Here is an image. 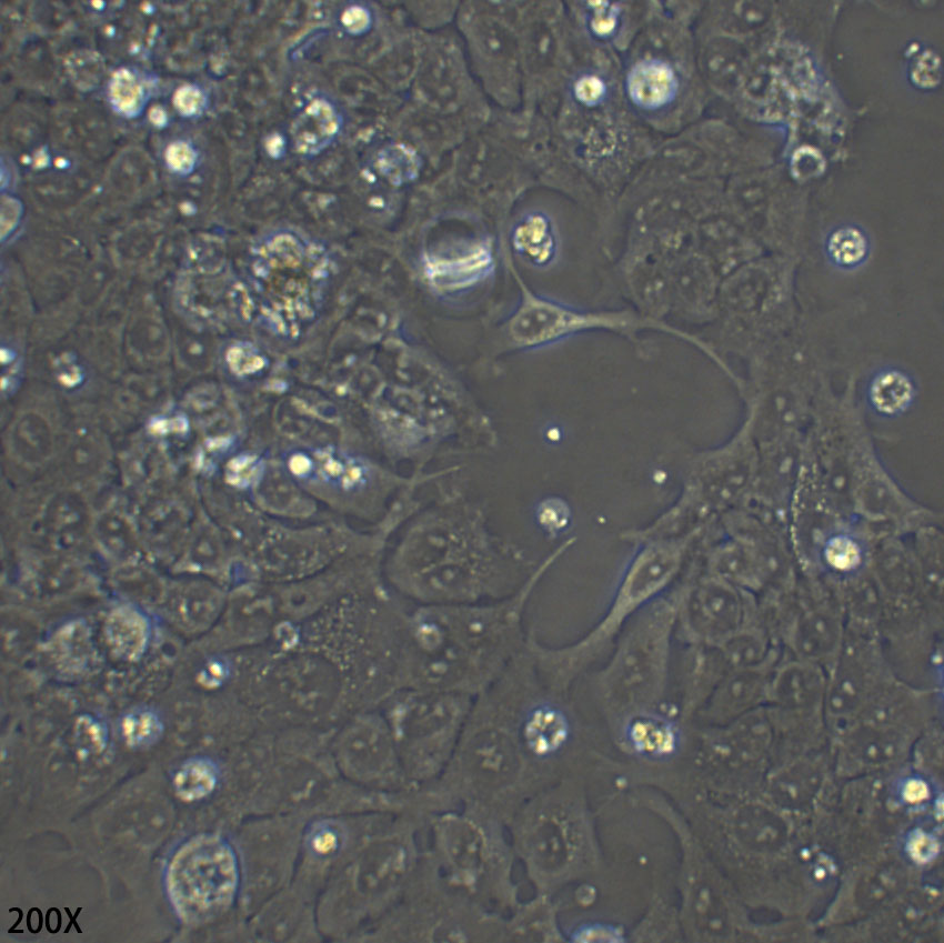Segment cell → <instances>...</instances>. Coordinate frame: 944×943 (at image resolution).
<instances>
[{"instance_id":"2e32d148","label":"cell","mask_w":944,"mask_h":943,"mask_svg":"<svg viewBox=\"0 0 944 943\" xmlns=\"http://www.w3.org/2000/svg\"><path fill=\"white\" fill-rule=\"evenodd\" d=\"M893 676L880 632L846 623L841 648L826 672L823 709L828 739L852 723Z\"/></svg>"},{"instance_id":"c3c4849f","label":"cell","mask_w":944,"mask_h":943,"mask_svg":"<svg viewBox=\"0 0 944 943\" xmlns=\"http://www.w3.org/2000/svg\"><path fill=\"white\" fill-rule=\"evenodd\" d=\"M76 739L82 756L100 754L108 744V730L97 718L82 715L76 724Z\"/></svg>"},{"instance_id":"d6986e66","label":"cell","mask_w":944,"mask_h":943,"mask_svg":"<svg viewBox=\"0 0 944 943\" xmlns=\"http://www.w3.org/2000/svg\"><path fill=\"white\" fill-rule=\"evenodd\" d=\"M756 472V452L744 430L721 448L696 458L680 499L665 519L701 516L734 503L749 489Z\"/></svg>"},{"instance_id":"7c38bea8","label":"cell","mask_w":944,"mask_h":943,"mask_svg":"<svg viewBox=\"0 0 944 943\" xmlns=\"http://www.w3.org/2000/svg\"><path fill=\"white\" fill-rule=\"evenodd\" d=\"M474 698L411 689L391 715V730L406 776L420 786L436 779L449 763Z\"/></svg>"},{"instance_id":"f35d334b","label":"cell","mask_w":944,"mask_h":943,"mask_svg":"<svg viewBox=\"0 0 944 943\" xmlns=\"http://www.w3.org/2000/svg\"><path fill=\"white\" fill-rule=\"evenodd\" d=\"M217 764L208 758H191L184 761L172 778L177 796L184 802L201 801L211 795L219 784Z\"/></svg>"},{"instance_id":"8d00e7d4","label":"cell","mask_w":944,"mask_h":943,"mask_svg":"<svg viewBox=\"0 0 944 943\" xmlns=\"http://www.w3.org/2000/svg\"><path fill=\"white\" fill-rule=\"evenodd\" d=\"M108 641L114 652L127 660H135L145 650L149 624L140 612L120 608L110 614L107 622Z\"/></svg>"},{"instance_id":"b9f144b4","label":"cell","mask_w":944,"mask_h":943,"mask_svg":"<svg viewBox=\"0 0 944 943\" xmlns=\"http://www.w3.org/2000/svg\"><path fill=\"white\" fill-rule=\"evenodd\" d=\"M163 732L160 715L150 708H137L120 720V733L124 743L134 750L147 749L159 741Z\"/></svg>"},{"instance_id":"816d5d0a","label":"cell","mask_w":944,"mask_h":943,"mask_svg":"<svg viewBox=\"0 0 944 943\" xmlns=\"http://www.w3.org/2000/svg\"><path fill=\"white\" fill-rule=\"evenodd\" d=\"M940 77L941 64L938 57L931 51L922 53L912 69V81L920 88L928 89L940 82Z\"/></svg>"},{"instance_id":"681fc988","label":"cell","mask_w":944,"mask_h":943,"mask_svg":"<svg viewBox=\"0 0 944 943\" xmlns=\"http://www.w3.org/2000/svg\"><path fill=\"white\" fill-rule=\"evenodd\" d=\"M340 24L343 31L351 37L364 36L374 24L373 11L368 4L351 3L342 11Z\"/></svg>"},{"instance_id":"cb8c5ba5","label":"cell","mask_w":944,"mask_h":943,"mask_svg":"<svg viewBox=\"0 0 944 943\" xmlns=\"http://www.w3.org/2000/svg\"><path fill=\"white\" fill-rule=\"evenodd\" d=\"M825 688L823 668L787 655L770 676L765 706L791 715H824Z\"/></svg>"},{"instance_id":"83f0119b","label":"cell","mask_w":944,"mask_h":943,"mask_svg":"<svg viewBox=\"0 0 944 943\" xmlns=\"http://www.w3.org/2000/svg\"><path fill=\"white\" fill-rule=\"evenodd\" d=\"M343 118L337 106L324 97L310 99L294 117L291 137L298 153L314 157L339 137Z\"/></svg>"},{"instance_id":"ee69618b","label":"cell","mask_w":944,"mask_h":943,"mask_svg":"<svg viewBox=\"0 0 944 943\" xmlns=\"http://www.w3.org/2000/svg\"><path fill=\"white\" fill-rule=\"evenodd\" d=\"M564 932L566 942H627V929L624 925L602 920L581 921L564 927Z\"/></svg>"},{"instance_id":"5bb4252c","label":"cell","mask_w":944,"mask_h":943,"mask_svg":"<svg viewBox=\"0 0 944 943\" xmlns=\"http://www.w3.org/2000/svg\"><path fill=\"white\" fill-rule=\"evenodd\" d=\"M521 303L508 322L513 343L523 349L551 344L586 331L604 330L636 340L656 331L691 343L697 341L669 323L633 310L586 311L532 293L522 287Z\"/></svg>"},{"instance_id":"ac0fdd59","label":"cell","mask_w":944,"mask_h":943,"mask_svg":"<svg viewBox=\"0 0 944 943\" xmlns=\"http://www.w3.org/2000/svg\"><path fill=\"white\" fill-rule=\"evenodd\" d=\"M927 875L888 905L851 925L825 930L821 941L924 943L943 940V889Z\"/></svg>"},{"instance_id":"bcb514c9","label":"cell","mask_w":944,"mask_h":943,"mask_svg":"<svg viewBox=\"0 0 944 943\" xmlns=\"http://www.w3.org/2000/svg\"><path fill=\"white\" fill-rule=\"evenodd\" d=\"M110 98L122 113H135L142 99V89L135 76L129 70L117 71L110 82Z\"/></svg>"},{"instance_id":"7402d4cb","label":"cell","mask_w":944,"mask_h":943,"mask_svg":"<svg viewBox=\"0 0 944 943\" xmlns=\"http://www.w3.org/2000/svg\"><path fill=\"white\" fill-rule=\"evenodd\" d=\"M684 542L675 539H660L646 543L635 554L617 588L615 599L607 615L588 634H597L615 620L657 593L674 576L682 561Z\"/></svg>"},{"instance_id":"5b68a950","label":"cell","mask_w":944,"mask_h":943,"mask_svg":"<svg viewBox=\"0 0 944 943\" xmlns=\"http://www.w3.org/2000/svg\"><path fill=\"white\" fill-rule=\"evenodd\" d=\"M511 554L478 520L441 519L411 545L406 588L425 604H460L505 598Z\"/></svg>"},{"instance_id":"8992f818","label":"cell","mask_w":944,"mask_h":943,"mask_svg":"<svg viewBox=\"0 0 944 943\" xmlns=\"http://www.w3.org/2000/svg\"><path fill=\"white\" fill-rule=\"evenodd\" d=\"M627 801L661 821L673 834L679 853V913L684 942H756L759 919L717 866L683 815L661 792L627 789Z\"/></svg>"},{"instance_id":"ba28073f","label":"cell","mask_w":944,"mask_h":943,"mask_svg":"<svg viewBox=\"0 0 944 943\" xmlns=\"http://www.w3.org/2000/svg\"><path fill=\"white\" fill-rule=\"evenodd\" d=\"M931 691L893 676L860 715L830 739L837 781L877 774L904 765L914 742L936 719Z\"/></svg>"},{"instance_id":"d590c367","label":"cell","mask_w":944,"mask_h":943,"mask_svg":"<svg viewBox=\"0 0 944 943\" xmlns=\"http://www.w3.org/2000/svg\"><path fill=\"white\" fill-rule=\"evenodd\" d=\"M292 470L301 476L341 485L344 488L359 484L363 469L353 459L335 452L319 451L310 455L299 454L291 460Z\"/></svg>"},{"instance_id":"db71d44e","label":"cell","mask_w":944,"mask_h":943,"mask_svg":"<svg viewBox=\"0 0 944 943\" xmlns=\"http://www.w3.org/2000/svg\"><path fill=\"white\" fill-rule=\"evenodd\" d=\"M229 362L237 373H251L263 367V358L248 344L235 345L229 353Z\"/></svg>"},{"instance_id":"30bf717a","label":"cell","mask_w":944,"mask_h":943,"mask_svg":"<svg viewBox=\"0 0 944 943\" xmlns=\"http://www.w3.org/2000/svg\"><path fill=\"white\" fill-rule=\"evenodd\" d=\"M241 865L234 846L215 833L182 841L169 856L163 886L181 922L198 925L224 913L235 901Z\"/></svg>"},{"instance_id":"9a60e30c","label":"cell","mask_w":944,"mask_h":943,"mask_svg":"<svg viewBox=\"0 0 944 943\" xmlns=\"http://www.w3.org/2000/svg\"><path fill=\"white\" fill-rule=\"evenodd\" d=\"M925 876L906 861L897 844L844 865L814 922L819 934L873 915Z\"/></svg>"},{"instance_id":"60d3db41","label":"cell","mask_w":944,"mask_h":943,"mask_svg":"<svg viewBox=\"0 0 944 943\" xmlns=\"http://www.w3.org/2000/svg\"><path fill=\"white\" fill-rule=\"evenodd\" d=\"M14 457L27 464H41L52 453L53 441L48 427L43 423L18 425L9 441Z\"/></svg>"},{"instance_id":"3957f363","label":"cell","mask_w":944,"mask_h":943,"mask_svg":"<svg viewBox=\"0 0 944 943\" xmlns=\"http://www.w3.org/2000/svg\"><path fill=\"white\" fill-rule=\"evenodd\" d=\"M509 669L474 698L459 743L442 773L420 786L414 805L425 817L461 806L488 810L506 824L548 785L526 758L513 718Z\"/></svg>"},{"instance_id":"4316f807","label":"cell","mask_w":944,"mask_h":943,"mask_svg":"<svg viewBox=\"0 0 944 943\" xmlns=\"http://www.w3.org/2000/svg\"><path fill=\"white\" fill-rule=\"evenodd\" d=\"M871 558L867 539L861 532L834 524L819 542L813 563L842 582L865 572Z\"/></svg>"},{"instance_id":"603a6c76","label":"cell","mask_w":944,"mask_h":943,"mask_svg":"<svg viewBox=\"0 0 944 943\" xmlns=\"http://www.w3.org/2000/svg\"><path fill=\"white\" fill-rule=\"evenodd\" d=\"M348 739L347 760L358 779L388 785L406 776L389 724L383 719L361 716L351 728Z\"/></svg>"},{"instance_id":"d6a6232c","label":"cell","mask_w":944,"mask_h":943,"mask_svg":"<svg viewBox=\"0 0 944 943\" xmlns=\"http://www.w3.org/2000/svg\"><path fill=\"white\" fill-rule=\"evenodd\" d=\"M916 383L905 370L884 367L866 385V400L874 413L893 419L906 413L916 399Z\"/></svg>"},{"instance_id":"52a82bcc","label":"cell","mask_w":944,"mask_h":943,"mask_svg":"<svg viewBox=\"0 0 944 943\" xmlns=\"http://www.w3.org/2000/svg\"><path fill=\"white\" fill-rule=\"evenodd\" d=\"M426 856L454 887L484 906L508 914L522 899L506 823L478 806L426 817Z\"/></svg>"},{"instance_id":"6da1fadb","label":"cell","mask_w":944,"mask_h":943,"mask_svg":"<svg viewBox=\"0 0 944 943\" xmlns=\"http://www.w3.org/2000/svg\"><path fill=\"white\" fill-rule=\"evenodd\" d=\"M563 550L512 594L493 601L425 604L404 622L400 681L411 689L478 696L522 653L526 600Z\"/></svg>"},{"instance_id":"d4e9b609","label":"cell","mask_w":944,"mask_h":943,"mask_svg":"<svg viewBox=\"0 0 944 943\" xmlns=\"http://www.w3.org/2000/svg\"><path fill=\"white\" fill-rule=\"evenodd\" d=\"M619 738L633 756L650 763H669L684 745L679 721L654 709L634 712L619 722Z\"/></svg>"},{"instance_id":"74e56055","label":"cell","mask_w":944,"mask_h":943,"mask_svg":"<svg viewBox=\"0 0 944 943\" xmlns=\"http://www.w3.org/2000/svg\"><path fill=\"white\" fill-rule=\"evenodd\" d=\"M827 261L838 270L852 271L870 257L871 243L865 231L854 224H843L828 233L825 244Z\"/></svg>"},{"instance_id":"277c9868","label":"cell","mask_w":944,"mask_h":943,"mask_svg":"<svg viewBox=\"0 0 944 943\" xmlns=\"http://www.w3.org/2000/svg\"><path fill=\"white\" fill-rule=\"evenodd\" d=\"M518 865L534 893L558 896L594 881L604 852L583 775L556 780L531 795L506 824Z\"/></svg>"},{"instance_id":"9c48e42d","label":"cell","mask_w":944,"mask_h":943,"mask_svg":"<svg viewBox=\"0 0 944 943\" xmlns=\"http://www.w3.org/2000/svg\"><path fill=\"white\" fill-rule=\"evenodd\" d=\"M253 282L261 311L282 337H298L318 315L330 281L325 248L299 232L267 234L252 254Z\"/></svg>"},{"instance_id":"4fadbf2b","label":"cell","mask_w":944,"mask_h":943,"mask_svg":"<svg viewBox=\"0 0 944 943\" xmlns=\"http://www.w3.org/2000/svg\"><path fill=\"white\" fill-rule=\"evenodd\" d=\"M406 935L423 942L502 943L504 915L451 885L424 856L414 872Z\"/></svg>"},{"instance_id":"f546056e","label":"cell","mask_w":944,"mask_h":943,"mask_svg":"<svg viewBox=\"0 0 944 943\" xmlns=\"http://www.w3.org/2000/svg\"><path fill=\"white\" fill-rule=\"evenodd\" d=\"M680 81L675 69L657 58L643 59L627 72L625 91L639 109L656 111L670 106L676 98Z\"/></svg>"},{"instance_id":"44dd1931","label":"cell","mask_w":944,"mask_h":943,"mask_svg":"<svg viewBox=\"0 0 944 943\" xmlns=\"http://www.w3.org/2000/svg\"><path fill=\"white\" fill-rule=\"evenodd\" d=\"M845 626L837 598L819 595L793 602L784 629L789 655L827 672L841 648Z\"/></svg>"},{"instance_id":"11a10c76","label":"cell","mask_w":944,"mask_h":943,"mask_svg":"<svg viewBox=\"0 0 944 943\" xmlns=\"http://www.w3.org/2000/svg\"><path fill=\"white\" fill-rule=\"evenodd\" d=\"M173 101L182 116L191 117L202 110L205 98L199 88L188 84L177 90Z\"/></svg>"},{"instance_id":"9f6ffc18","label":"cell","mask_w":944,"mask_h":943,"mask_svg":"<svg viewBox=\"0 0 944 943\" xmlns=\"http://www.w3.org/2000/svg\"><path fill=\"white\" fill-rule=\"evenodd\" d=\"M150 119L154 124L161 126L165 121V113L162 109L155 107L150 112Z\"/></svg>"},{"instance_id":"1f68e13d","label":"cell","mask_w":944,"mask_h":943,"mask_svg":"<svg viewBox=\"0 0 944 943\" xmlns=\"http://www.w3.org/2000/svg\"><path fill=\"white\" fill-rule=\"evenodd\" d=\"M510 240L515 253L538 268L550 265L558 255L556 229L543 211L534 210L520 217L511 230Z\"/></svg>"},{"instance_id":"ffe728a7","label":"cell","mask_w":944,"mask_h":943,"mask_svg":"<svg viewBox=\"0 0 944 943\" xmlns=\"http://www.w3.org/2000/svg\"><path fill=\"white\" fill-rule=\"evenodd\" d=\"M837 784L828 745L771 765L760 795L796 824L811 827L830 804Z\"/></svg>"},{"instance_id":"e575fe53","label":"cell","mask_w":944,"mask_h":943,"mask_svg":"<svg viewBox=\"0 0 944 943\" xmlns=\"http://www.w3.org/2000/svg\"><path fill=\"white\" fill-rule=\"evenodd\" d=\"M492 267L488 247H476L454 258H432L425 263L429 280L443 290H456L483 279Z\"/></svg>"},{"instance_id":"f5cc1de1","label":"cell","mask_w":944,"mask_h":943,"mask_svg":"<svg viewBox=\"0 0 944 943\" xmlns=\"http://www.w3.org/2000/svg\"><path fill=\"white\" fill-rule=\"evenodd\" d=\"M165 160L170 169L184 174L192 171L194 168L197 153L189 143L178 141L168 147Z\"/></svg>"},{"instance_id":"484cf974","label":"cell","mask_w":944,"mask_h":943,"mask_svg":"<svg viewBox=\"0 0 944 943\" xmlns=\"http://www.w3.org/2000/svg\"><path fill=\"white\" fill-rule=\"evenodd\" d=\"M566 942L556 896L534 893L504 915L502 943Z\"/></svg>"},{"instance_id":"7bdbcfd3","label":"cell","mask_w":944,"mask_h":943,"mask_svg":"<svg viewBox=\"0 0 944 943\" xmlns=\"http://www.w3.org/2000/svg\"><path fill=\"white\" fill-rule=\"evenodd\" d=\"M376 165L382 175L391 183L402 184L416 178L420 170V159L410 147L394 143L380 151Z\"/></svg>"},{"instance_id":"8fae6325","label":"cell","mask_w":944,"mask_h":943,"mask_svg":"<svg viewBox=\"0 0 944 943\" xmlns=\"http://www.w3.org/2000/svg\"><path fill=\"white\" fill-rule=\"evenodd\" d=\"M707 730L692 769L669 778L709 793L760 794L774 742L766 708Z\"/></svg>"},{"instance_id":"4dcf8cb0","label":"cell","mask_w":944,"mask_h":943,"mask_svg":"<svg viewBox=\"0 0 944 943\" xmlns=\"http://www.w3.org/2000/svg\"><path fill=\"white\" fill-rule=\"evenodd\" d=\"M770 678L742 676L731 680L717 690L703 709L707 725L730 723L767 702Z\"/></svg>"},{"instance_id":"836d02e7","label":"cell","mask_w":944,"mask_h":943,"mask_svg":"<svg viewBox=\"0 0 944 943\" xmlns=\"http://www.w3.org/2000/svg\"><path fill=\"white\" fill-rule=\"evenodd\" d=\"M627 942H684L677 903H673L664 893L654 891L643 914L627 929Z\"/></svg>"},{"instance_id":"f907efd6","label":"cell","mask_w":944,"mask_h":943,"mask_svg":"<svg viewBox=\"0 0 944 943\" xmlns=\"http://www.w3.org/2000/svg\"><path fill=\"white\" fill-rule=\"evenodd\" d=\"M348 836L342 826L330 824L320 825L313 830L310 837L311 847L320 853H335L341 850L347 843Z\"/></svg>"},{"instance_id":"ab89813d","label":"cell","mask_w":944,"mask_h":943,"mask_svg":"<svg viewBox=\"0 0 944 943\" xmlns=\"http://www.w3.org/2000/svg\"><path fill=\"white\" fill-rule=\"evenodd\" d=\"M908 763L933 780L943 783V729L937 718L914 742Z\"/></svg>"},{"instance_id":"7a4b0ae2","label":"cell","mask_w":944,"mask_h":943,"mask_svg":"<svg viewBox=\"0 0 944 943\" xmlns=\"http://www.w3.org/2000/svg\"><path fill=\"white\" fill-rule=\"evenodd\" d=\"M643 785L674 804L752 912L780 913L805 827L760 794L709 793L665 776Z\"/></svg>"},{"instance_id":"7dc6e473","label":"cell","mask_w":944,"mask_h":943,"mask_svg":"<svg viewBox=\"0 0 944 943\" xmlns=\"http://www.w3.org/2000/svg\"><path fill=\"white\" fill-rule=\"evenodd\" d=\"M607 93V82L596 72H581L571 83L572 98L586 108L602 104L606 100Z\"/></svg>"},{"instance_id":"f6af8a7d","label":"cell","mask_w":944,"mask_h":943,"mask_svg":"<svg viewBox=\"0 0 944 943\" xmlns=\"http://www.w3.org/2000/svg\"><path fill=\"white\" fill-rule=\"evenodd\" d=\"M621 9L609 1L585 2V26L591 37L596 40H609L614 37L620 27Z\"/></svg>"},{"instance_id":"e0dca14e","label":"cell","mask_w":944,"mask_h":943,"mask_svg":"<svg viewBox=\"0 0 944 943\" xmlns=\"http://www.w3.org/2000/svg\"><path fill=\"white\" fill-rule=\"evenodd\" d=\"M521 653L510 665L513 718L519 740L532 766L546 784L575 774L569 755L578 730L574 716L558 698L532 695L523 676Z\"/></svg>"},{"instance_id":"f1b7e54d","label":"cell","mask_w":944,"mask_h":943,"mask_svg":"<svg viewBox=\"0 0 944 943\" xmlns=\"http://www.w3.org/2000/svg\"><path fill=\"white\" fill-rule=\"evenodd\" d=\"M694 601L699 630L706 638L722 641L734 635L742 620V603L727 583L709 581L702 584Z\"/></svg>"}]
</instances>
